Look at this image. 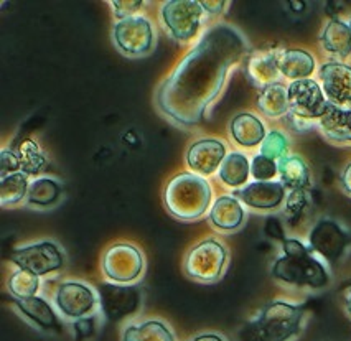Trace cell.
<instances>
[{
    "label": "cell",
    "mask_w": 351,
    "mask_h": 341,
    "mask_svg": "<svg viewBox=\"0 0 351 341\" xmlns=\"http://www.w3.org/2000/svg\"><path fill=\"white\" fill-rule=\"evenodd\" d=\"M320 43L328 55L337 58V62H345L351 56L350 25L340 18H332L322 30Z\"/></svg>",
    "instance_id": "22"
},
{
    "label": "cell",
    "mask_w": 351,
    "mask_h": 341,
    "mask_svg": "<svg viewBox=\"0 0 351 341\" xmlns=\"http://www.w3.org/2000/svg\"><path fill=\"white\" fill-rule=\"evenodd\" d=\"M114 43L119 51L128 56H144L152 51L155 45L154 27L149 18L130 17L125 20H117L112 30Z\"/></svg>",
    "instance_id": "12"
},
{
    "label": "cell",
    "mask_w": 351,
    "mask_h": 341,
    "mask_svg": "<svg viewBox=\"0 0 351 341\" xmlns=\"http://www.w3.org/2000/svg\"><path fill=\"white\" fill-rule=\"evenodd\" d=\"M277 64H279L280 75L291 81L308 79L317 66L312 53L300 50V48L277 51Z\"/></svg>",
    "instance_id": "19"
},
{
    "label": "cell",
    "mask_w": 351,
    "mask_h": 341,
    "mask_svg": "<svg viewBox=\"0 0 351 341\" xmlns=\"http://www.w3.org/2000/svg\"><path fill=\"white\" fill-rule=\"evenodd\" d=\"M61 193H63V188L56 180L47 177L36 178L28 188L27 203L30 206H36V208H50L60 201Z\"/></svg>",
    "instance_id": "28"
},
{
    "label": "cell",
    "mask_w": 351,
    "mask_h": 341,
    "mask_svg": "<svg viewBox=\"0 0 351 341\" xmlns=\"http://www.w3.org/2000/svg\"><path fill=\"white\" fill-rule=\"evenodd\" d=\"M19 160L22 165V172L25 175H36V173L43 172L45 165H47V158H45L43 152L40 150L38 145L34 140L27 139L19 145Z\"/></svg>",
    "instance_id": "31"
},
{
    "label": "cell",
    "mask_w": 351,
    "mask_h": 341,
    "mask_svg": "<svg viewBox=\"0 0 351 341\" xmlns=\"http://www.w3.org/2000/svg\"><path fill=\"white\" fill-rule=\"evenodd\" d=\"M97 333V316L89 315L83 318L73 320V335L75 341H86L95 338Z\"/></svg>",
    "instance_id": "35"
},
{
    "label": "cell",
    "mask_w": 351,
    "mask_h": 341,
    "mask_svg": "<svg viewBox=\"0 0 351 341\" xmlns=\"http://www.w3.org/2000/svg\"><path fill=\"white\" fill-rule=\"evenodd\" d=\"M213 190L205 177L193 172H182L167 184L163 203L171 216L180 221H195L210 208Z\"/></svg>",
    "instance_id": "4"
},
{
    "label": "cell",
    "mask_w": 351,
    "mask_h": 341,
    "mask_svg": "<svg viewBox=\"0 0 351 341\" xmlns=\"http://www.w3.org/2000/svg\"><path fill=\"white\" fill-rule=\"evenodd\" d=\"M343 303H345L346 314L351 316V282L343 290Z\"/></svg>",
    "instance_id": "42"
},
{
    "label": "cell",
    "mask_w": 351,
    "mask_h": 341,
    "mask_svg": "<svg viewBox=\"0 0 351 341\" xmlns=\"http://www.w3.org/2000/svg\"><path fill=\"white\" fill-rule=\"evenodd\" d=\"M7 287H9V292L14 295V299L23 300L35 297L36 292L40 290V277L27 269H17L10 274Z\"/></svg>",
    "instance_id": "30"
},
{
    "label": "cell",
    "mask_w": 351,
    "mask_h": 341,
    "mask_svg": "<svg viewBox=\"0 0 351 341\" xmlns=\"http://www.w3.org/2000/svg\"><path fill=\"white\" fill-rule=\"evenodd\" d=\"M226 145L218 139H199L190 145L186 164L199 177H210L219 170L226 158Z\"/></svg>",
    "instance_id": "15"
},
{
    "label": "cell",
    "mask_w": 351,
    "mask_h": 341,
    "mask_svg": "<svg viewBox=\"0 0 351 341\" xmlns=\"http://www.w3.org/2000/svg\"><path fill=\"white\" fill-rule=\"evenodd\" d=\"M14 305L22 314L23 318H27L32 325H35L38 330L47 333H61L63 325H61L58 315L53 310L50 302H47L43 297L30 299H14Z\"/></svg>",
    "instance_id": "17"
},
{
    "label": "cell",
    "mask_w": 351,
    "mask_h": 341,
    "mask_svg": "<svg viewBox=\"0 0 351 341\" xmlns=\"http://www.w3.org/2000/svg\"><path fill=\"white\" fill-rule=\"evenodd\" d=\"M247 51L246 36L238 28L228 23L211 25L157 88V109L178 127H198L221 94L230 71Z\"/></svg>",
    "instance_id": "1"
},
{
    "label": "cell",
    "mask_w": 351,
    "mask_h": 341,
    "mask_svg": "<svg viewBox=\"0 0 351 341\" xmlns=\"http://www.w3.org/2000/svg\"><path fill=\"white\" fill-rule=\"evenodd\" d=\"M340 181H341L343 192L348 194V197H351V162L345 166V168H343Z\"/></svg>",
    "instance_id": "40"
},
{
    "label": "cell",
    "mask_w": 351,
    "mask_h": 341,
    "mask_svg": "<svg viewBox=\"0 0 351 341\" xmlns=\"http://www.w3.org/2000/svg\"><path fill=\"white\" fill-rule=\"evenodd\" d=\"M304 307L274 300L241 328L239 341H293L304 330Z\"/></svg>",
    "instance_id": "3"
},
{
    "label": "cell",
    "mask_w": 351,
    "mask_h": 341,
    "mask_svg": "<svg viewBox=\"0 0 351 341\" xmlns=\"http://www.w3.org/2000/svg\"><path fill=\"white\" fill-rule=\"evenodd\" d=\"M230 134L232 140L239 144L241 147L252 149L256 145L263 144V140L267 136V131L263 121L254 116V114L241 112L238 116L232 117L230 124Z\"/></svg>",
    "instance_id": "20"
},
{
    "label": "cell",
    "mask_w": 351,
    "mask_h": 341,
    "mask_svg": "<svg viewBox=\"0 0 351 341\" xmlns=\"http://www.w3.org/2000/svg\"><path fill=\"white\" fill-rule=\"evenodd\" d=\"M251 177L254 181H274V178L279 177L277 162L257 153L251 162Z\"/></svg>",
    "instance_id": "33"
},
{
    "label": "cell",
    "mask_w": 351,
    "mask_h": 341,
    "mask_svg": "<svg viewBox=\"0 0 351 341\" xmlns=\"http://www.w3.org/2000/svg\"><path fill=\"white\" fill-rule=\"evenodd\" d=\"M19 172H22V165H20L17 153L12 152V150H2V153H0V178Z\"/></svg>",
    "instance_id": "36"
},
{
    "label": "cell",
    "mask_w": 351,
    "mask_h": 341,
    "mask_svg": "<svg viewBox=\"0 0 351 341\" xmlns=\"http://www.w3.org/2000/svg\"><path fill=\"white\" fill-rule=\"evenodd\" d=\"M144 255L134 244L117 242L106 251L103 272L114 283H132L144 272Z\"/></svg>",
    "instance_id": "10"
},
{
    "label": "cell",
    "mask_w": 351,
    "mask_h": 341,
    "mask_svg": "<svg viewBox=\"0 0 351 341\" xmlns=\"http://www.w3.org/2000/svg\"><path fill=\"white\" fill-rule=\"evenodd\" d=\"M348 25H350V30H351V18H350V22H348Z\"/></svg>",
    "instance_id": "44"
},
{
    "label": "cell",
    "mask_w": 351,
    "mask_h": 341,
    "mask_svg": "<svg viewBox=\"0 0 351 341\" xmlns=\"http://www.w3.org/2000/svg\"><path fill=\"white\" fill-rule=\"evenodd\" d=\"M226 246L218 239L208 238L190 249L185 261V270L199 282H216L223 275L228 264Z\"/></svg>",
    "instance_id": "6"
},
{
    "label": "cell",
    "mask_w": 351,
    "mask_h": 341,
    "mask_svg": "<svg viewBox=\"0 0 351 341\" xmlns=\"http://www.w3.org/2000/svg\"><path fill=\"white\" fill-rule=\"evenodd\" d=\"M289 139L280 131H269L266 139L261 144V155L279 162L280 158L289 155Z\"/></svg>",
    "instance_id": "32"
},
{
    "label": "cell",
    "mask_w": 351,
    "mask_h": 341,
    "mask_svg": "<svg viewBox=\"0 0 351 341\" xmlns=\"http://www.w3.org/2000/svg\"><path fill=\"white\" fill-rule=\"evenodd\" d=\"M279 181L289 192H307L310 186V168L299 155H285L277 162Z\"/></svg>",
    "instance_id": "24"
},
{
    "label": "cell",
    "mask_w": 351,
    "mask_h": 341,
    "mask_svg": "<svg viewBox=\"0 0 351 341\" xmlns=\"http://www.w3.org/2000/svg\"><path fill=\"white\" fill-rule=\"evenodd\" d=\"M264 233H266L267 238L274 239V241H279V242L287 241L282 221H280L277 216H269L266 219V225H264Z\"/></svg>",
    "instance_id": "38"
},
{
    "label": "cell",
    "mask_w": 351,
    "mask_h": 341,
    "mask_svg": "<svg viewBox=\"0 0 351 341\" xmlns=\"http://www.w3.org/2000/svg\"><path fill=\"white\" fill-rule=\"evenodd\" d=\"M28 188H30L28 175L23 172L12 173L9 177L0 178V205H17L23 198H27Z\"/></svg>",
    "instance_id": "29"
},
{
    "label": "cell",
    "mask_w": 351,
    "mask_h": 341,
    "mask_svg": "<svg viewBox=\"0 0 351 341\" xmlns=\"http://www.w3.org/2000/svg\"><path fill=\"white\" fill-rule=\"evenodd\" d=\"M203 14L205 9L197 0H169L160 10L163 25L178 42H189L198 35Z\"/></svg>",
    "instance_id": "8"
},
{
    "label": "cell",
    "mask_w": 351,
    "mask_h": 341,
    "mask_svg": "<svg viewBox=\"0 0 351 341\" xmlns=\"http://www.w3.org/2000/svg\"><path fill=\"white\" fill-rule=\"evenodd\" d=\"M111 3V7L114 9V15H116L117 20H125V18H130V17H136L137 10L141 9L142 5H144V2H141V0H129V2H124V0H114V2H109Z\"/></svg>",
    "instance_id": "37"
},
{
    "label": "cell",
    "mask_w": 351,
    "mask_h": 341,
    "mask_svg": "<svg viewBox=\"0 0 351 341\" xmlns=\"http://www.w3.org/2000/svg\"><path fill=\"white\" fill-rule=\"evenodd\" d=\"M12 262L19 269H27L40 275L58 272L64 266V253L53 241H40L15 249L10 255Z\"/></svg>",
    "instance_id": "11"
},
{
    "label": "cell",
    "mask_w": 351,
    "mask_h": 341,
    "mask_svg": "<svg viewBox=\"0 0 351 341\" xmlns=\"http://www.w3.org/2000/svg\"><path fill=\"white\" fill-rule=\"evenodd\" d=\"M122 341H175V335L162 320H145L129 325L122 331Z\"/></svg>",
    "instance_id": "27"
},
{
    "label": "cell",
    "mask_w": 351,
    "mask_h": 341,
    "mask_svg": "<svg viewBox=\"0 0 351 341\" xmlns=\"http://www.w3.org/2000/svg\"><path fill=\"white\" fill-rule=\"evenodd\" d=\"M291 7H295V9H304L305 3H295V2H292Z\"/></svg>",
    "instance_id": "43"
},
{
    "label": "cell",
    "mask_w": 351,
    "mask_h": 341,
    "mask_svg": "<svg viewBox=\"0 0 351 341\" xmlns=\"http://www.w3.org/2000/svg\"><path fill=\"white\" fill-rule=\"evenodd\" d=\"M277 51L279 50H257L252 51L247 58V76L256 86L267 88L276 84L280 71L277 64Z\"/></svg>",
    "instance_id": "18"
},
{
    "label": "cell",
    "mask_w": 351,
    "mask_h": 341,
    "mask_svg": "<svg viewBox=\"0 0 351 341\" xmlns=\"http://www.w3.org/2000/svg\"><path fill=\"white\" fill-rule=\"evenodd\" d=\"M55 307L64 318H83V316L96 314L99 307V295H97V290L89 287L88 283L68 280V282L60 283L56 289Z\"/></svg>",
    "instance_id": "13"
},
{
    "label": "cell",
    "mask_w": 351,
    "mask_h": 341,
    "mask_svg": "<svg viewBox=\"0 0 351 341\" xmlns=\"http://www.w3.org/2000/svg\"><path fill=\"white\" fill-rule=\"evenodd\" d=\"M307 208H308L307 192H291V194L287 197V205H285V216H287L289 225L292 226L299 225Z\"/></svg>",
    "instance_id": "34"
},
{
    "label": "cell",
    "mask_w": 351,
    "mask_h": 341,
    "mask_svg": "<svg viewBox=\"0 0 351 341\" xmlns=\"http://www.w3.org/2000/svg\"><path fill=\"white\" fill-rule=\"evenodd\" d=\"M219 180L232 188L246 186L249 177H251V162L243 152L228 153L224 162L218 170Z\"/></svg>",
    "instance_id": "25"
},
{
    "label": "cell",
    "mask_w": 351,
    "mask_h": 341,
    "mask_svg": "<svg viewBox=\"0 0 351 341\" xmlns=\"http://www.w3.org/2000/svg\"><path fill=\"white\" fill-rule=\"evenodd\" d=\"M97 295L101 312L111 323L134 316L142 305V292L130 283L103 282L97 286Z\"/></svg>",
    "instance_id": "7"
},
{
    "label": "cell",
    "mask_w": 351,
    "mask_h": 341,
    "mask_svg": "<svg viewBox=\"0 0 351 341\" xmlns=\"http://www.w3.org/2000/svg\"><path fill=\"white\" fill-rule=\"evenodd\" d=\"M318 129L326 140L338 145H351V111L328 105L318 121Z\"/></svg>",
    "instance_id": "23"
},
{
    "label": "cell",
    "mask_w": 351,
    "mask_h": 341,
    "mask_svg": "<svg viewBox=\"0 0 351 341\" xmlns=\"http://www.w3.org/2000/svg\"><path fill=\"white\" fill-rule=\"evenodd\" d=\"M243 203L234 194H223L213 203L210 211V221L219 231H236L244 223Z\"/></svg>",
    "instance_id": "21"
},
{
    "label": "cell",
    "mask_w": 351,
    "mask_h": 341,
    "mask_svg": "<svg viewBox=\"0 0 351 341\" xmlns=\"http://www.w3.org/2000/svg\"><path fill=\"white\" fill-rule=\"evenodd\" d=\"M189 341H226V340H224L221 335H218V333H202V335L193 336V338H190Z\"/></svg>",
    "instance_id": "41"
},
{
    "label": "cell",
    "mask_w": 351,
    "mask_h": 341,
    "mask_svg": "<svg viewBox=\"0 0 351 341\" xmlns=\"http://www.w3.org/2000/svg\"><path fill=\"white\" fill-rule=\"evenodd\" d=\"M202 5H203V9H205L206 14L218 15V14H221L224 9H226L228 2H213V0H211V2H202Z\"/></svg>",
    "instance_id": "39"
},
{
    "label": "cell",
    "mask_w": 351,
    "mask_h": 341,
    "mask_svg": "<svg viewBox=\"0 0 351 341\" xmlns=\"http://www.w3.org/2000/svg\"><path fill=\"white\" fill-rule=\"evenodd\" d=\"M272 277L299 289L322 290L328 287L330 272L320 257L299 239L287 238L282 242V254L276 259L271 269Z\"/></svg>",
    "instance_id": "2"
},
{
    "label": "cell",
    "mask_w": 351,
    "mask_h": 341,
    "mask_svg": "<svg viewBox=\"0 0 351 341\" xmlns=\"http://www.w3.org/2000/svg\"><path fill=\"white\" fill-rule=\"evenodd\" d=\"M320 86L330 105L351 111V66L345 62H326L318 70Z\"/></svg>",
    "instance_id": "14"
},
{
    "label": "cell",
    "mask_w": 351,
    "mask_h": 341,
    "mask_svg": "<svg viewBox=\"0 0 351 341\" xmlns=\"http://www.w3.org/2000/svg\"><path fill=\"white\" fill-rule=\"evenodd\" d=\"M350 244L348 229L332 218L318 219L307 238L308 249L328 266H337L345 257Z\"/></svg>",
    "instance_id": "5"
},
{
    "label": "cell",
    "mask_w": 351,
    "mask_h": 341,
    "mask_svg": "<svg viewBox=\"0 0 351 341\" xmlns=\"http://www.w3.org/2000/svg\"><path fill=\"white\" fill-rule=\"evenodd\" d=\"M257 109L271 119H277L289 114V92L287 86L276 83L271 86L261 89L259 96H257Z\"/></svg>",
    "instance_id": "26"
},
{
    "label": "cell",
    "mask_w": 351,
    "mask_h": 341,
    "mask_svg": "<svg viewBox=\"0 0 351 341\" xmlns=\"http://www.w3.org/2000/svg\"><path fill=\"white\" fill-rule=\"evenodd\" d=\"M241 203L252 210L274 211L282 206L287 198L285 186L280 181H252L234 194Z\"/></svg>",
    "instance_id": "16"
},
{
    "label": "cell",
    "mask_w": 351,
    "mask_h": 341,
    "mask_svg": "<svg viewBox=\"0 0 351 341\" xmlns=\"http://www.w3.org/2000/svg\"><path fill=\"white\" fill-rule=\"evenodd\" d=\"M289 92V114L299 123L320 121L328 109V101L324 94L320 83L315 79L292 81L287 86Z\"/></svg>",
    "instance_id": "9"
}]
</instances>
